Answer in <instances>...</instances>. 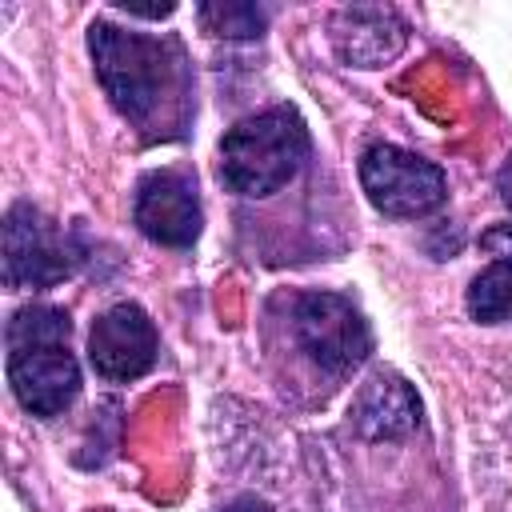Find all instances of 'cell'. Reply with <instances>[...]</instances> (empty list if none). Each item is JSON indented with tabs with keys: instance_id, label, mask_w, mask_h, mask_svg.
I'll return each instance as SVG.
<instances>
[{
	"instance_id": "8fae6325",
	"label": "cell",
	"mask_w": 512,
	"mask_h": 512,
	"mask_svg": "<svg viewBox=\"0 0 512 512\" xmlns=\"http://www.w3.org/2000/svg\"><path fill=\"white\" fill-rule=\"evenodd\" d=\"M468 312L480 324H512V260H496L472 280Z\"/></svg>"
},
{
	"instance_id": "30bf717a",
	"label": "cell",
	"mask_w": 512,
	"mask_h": 512,
	"mask_svg": "<svg viewBox=\"0 0 512 512\" xmlns=\"http://www.w3.org/2000/svg\"><path fill=\"white\" fill-rule=\"evenodd\" d=\"M348 416H352V428L364 440H396V436H408L420 424V400L400 376L376 372L356 392Z\"/></svg>"
},
{
	"instance_id": "5b68a950",
	"label": "cell",
	"mask_w": 512,
	"mask_h": 512,
	"mask_svg": "<svg viewBox=\"0 0 512 512\" xmlns=\"http://www.w3.org/2000/svg\"><path fill=\"white\" fill-rule=\"evenodd\" d=\"M292 328L300 348L332 376L352 372L372 352L368 320L340 292H304L292 304Z\"/></svg>"
},
{
	"instance_id": "52a82bcc",
	"label": "cell",
	"mask_w": 512,
	"mask_h": 512,
	"mask_svg": "<svg viewBox=\"0 0 512 512\" xmlns=\"http://www.w3.org/2000/svg\"><path fill=\"white\" fill-rule=\"evenodd\" d=\"M156 324L140 304H112L88 332V360L104 380H136L156 364Z\"/></svg>"
},
{
	"instance_id": "8992f818",
	"label": "cell",
	"mask_w": 512,
	"mask_h": 512,
	"mask_svg": "<svg viewBox=\"0 0 512 512\" xmlns=\"http://www.w3.org/2000/svg\"><path fill=\"white\" fill-rule=\"evenodd\" d=\"M360 184L376 212L384 216H424L444 204V172L396 144H372L360 156Z\"/></svg>"
},
{
	"instance_id": "3957f363",
	"label": "cell",
	"mask_w": 512,
	"mask_h": 512,
	"mask_svg": "<svg viewBox=\"0 0 512 512\" xmlns=\"http://www.w3.org/2000/svg\"><path fill=\"white\" fill-rule=\"evenodd\" d=\"M308 160V128L296 108L276 104L244 116L220 140V180L236 196L260 200L280 192Z\"/></svg>"
},
{
	"instance_id": "ba28073f",
	"label": "cell",
	"mask_w": 512,
	"mask_h": 512,
	"mask_svg": "<svg viewBox=\"0 0 512 512\" xmlns=\"http://www.w3.org/2000/svg\"><path fill=\"white\" fill-rule=\"evenodd\" d=\"M132 216H136V228L164 248H188L200 236V220H204L192 176L176 168L148 172L140 180Z\"/></svg>"
},
{
	"instance_id": "4fadbf2b",
	"label": "cell",
	"mask_w": 512,
	"mask_h": 512,
	"mask_svg": "<svg viewBox=\"0 0 512 512\" xmlns=\"http://www.w3.org/2000/svg\"><path fill=\"white\" fill-rule=\"evenodd\" d=\"M220 512H272L264 500H256V496H236V500H228Z\"/></svg>"
},
{
	"instance_id": "7c38bea8",
	"label": "cell",
	"mask_w": 512,
	"mask_h": 512,
	"mask_svg": "<svg viewBox=\"0 0 512 512\" xmlns=\"http://www.w3.org/2000/svg\"><path fill=\"white\" fill-rule=\"evenodd\" d=\"M200 20L212 36H228V40H244V36H260L268 24V12L256 4H200Z\"/></svg>"
},
{
	"instance_id": "277c9868",
	"label": "cell",
	"mask_w": 512,
	"mask_h": 512,
	"mask_svg": "<svg viewBox=\"0 0 512 512\" xmlns=\"http://www.w3.org/2000/svg\"><path fill=\"white\" fill-rule=\"evenodd\" d=\"M80 264L76 240L28 200L4 216V280L8 288H52Z\"/></svg>"
},
{
	"instance_id": "6da1fadb",
	"label": "cell",
	"mask_w": 512,
	"mask_h": 512,
	"mask_svg": "<svg viewBox=\"0 0 512 512\" xmlns=\"http://www.w3.org/2000/svg\"><path fill=\"white\" fill-rule=\"evenodd\" d=\"M88 52L100 88L132 128L160 136L164 124L180 120L188 100V60L176 40L96 20L88 28Z\"/></svg>"
},
{
	"instance_id": "5bb4252c",
	"label": "cell",
	"mask_w": 512,
	"mask_h": 512,
	"mask_svg": "<svg viewBox=\"0 0 512 512\" xmlns=\"http://www.w3.org/2000/svg\"><path fill=\"white\" fill-rule=\"evenodd\" d=\"M496 188H500V196H504V204L512 208V156L500 164V172H496Z\"/></svg>"
},
{
	"instance_id": "9c48e42d",
	"label": "cell",
	"mask_w": 512,
	"mask_h": 512,
	"mask_svg": "<svg viewBox=\"0 0 512 512\" xmlns=\"http://www.w3.org/2000/svg\"><path fill=\"white\" fill-rule=\"evenodd\" d=\"M332 48L352 68H384L408 44V24L380 4H348L328 24Z\"/></svg>"
},
{
	"instance_id": "7a4b0ae2",
	"label": "cell",
	"mask_w": 512,
	"mask_h": 512,
	"mask_svg": "<svg viewBox=\"0 0 512 512\" xmlns=\"http://www.w3.org/2000/svg\"><path fill=\"white\" fill-rule=\"evenodd\" d=\"M72 324L56 304H28L8 320V384L24 412L60 416L80 392V368L68 348Z\"/></svg>"
}]
</instances>
